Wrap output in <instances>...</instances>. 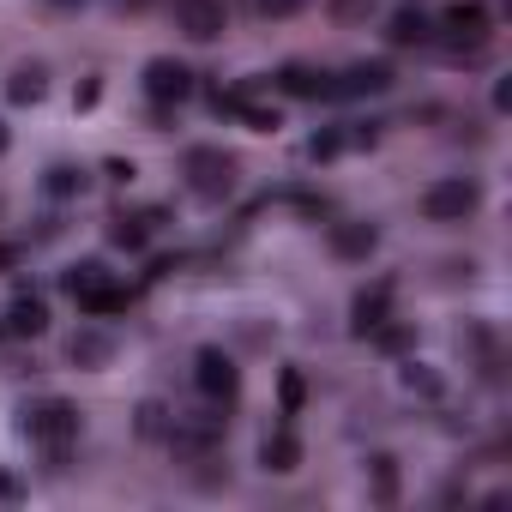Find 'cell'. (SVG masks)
<instances>
[{
  "label": "cell",
  "instance_id": "6da1fadb",
  "mask_svg": "<svg viewBox=\"0 0 512 512\" xmlns=\"http://www.w3.org/2000/svg\"><path fill=\"white\" fill-rule=\"evenodd\" d=\"M235 157L223 151V145H193L187 157H181V175H187V193L193 199H205V205H217V199H229L235 193Z\"/></svg>",
  "mask_w": 512,
  "mask_h": 512
},
{
  "label": "cell",
  "instance_id": "7a4b0ae2",
  "mask_svg": "<svg viewBox=\"0 0 512 512\" xmlns=\"http://www.w3.org/2000/svg\"><path fill=\"white\" fill-rule=\"evenodd\" d=\"M25 434H31V440L61 464V458L79 446V410H73L67 398H43L37 410H25Z\"/></svg>",
  "mask_w": 512,
  "mask_h": 512
},
{
  "label": "cell",
  "instance_id": "3957f363",
  "mask_svg": "<svg viewBox=\"0 0 512 512\" xmlns=\"http://www.w3.org/2000/svg\"><path fill=\"white\" fill-rule=\"evenodd\" d=\"M67 296H73L85 314H97V320H103V314H121V308L133 302L121 284H109V272H103L97 260H79V266L67 272Z\"/></svg>",
  "mask_w": 512,
  "mask_h": 512
},
{
  "label": "cell",
  "instance_id": "277c9868",
  "mask_svg": "<svg viewBox=\"0 0 512 512\" xmlns=\"http://www.w3.org/2000/svg\"><path fill=\"white\" fill-rule=\"evenodd\" d=\"M476 205H482V187H476L470 175H446V181H434V187L422 193V217H428V223H464Z\"/></svg>",
  "mask_w": 512,
  "mask_h": 512
},
{
  "label": "cell",
  "instance_id": "5b68a950",
  "mask_svg": "<svg viewBox=\"0 0 512 512\" xmlns=\"http://www.w3.org/2000/svg\"><path fill=\"white\" fill-rule=\"evenodd\" d=\"M175 31L187 43H217L229 31V7L223 0H175Z\"/></svg>",
  "mask_w": 512,
  "mask_h": 512
},
{
  "label": "cell",
  "instance_id": "8992f818",
  "mask_svg": "<svg viewBox=\"0 0 512 512\" xmlns=\"http://www.w3.org/2000/svg\"><path fill=\"white\" fill-rule=\"evenodd\" d=\"M193 386H199L211 404H235L241 374H235V362H229L223 350H199V356H193Z\"/></svg>",
  "mask_w": 512,
  "mask_h": 512
},
{
  "label": "cell",
  "instance_id": "52a82bcc",
  "mask_svg": "<svg viewBox=\"0 0 512 512\" xmlns=\"http://www.w3.org/2000/svg\"><path fill=\"white\" fill-rule=\"evenodd\" d=\"M440 37L458 43V49H482L488 43V7L482 0H452V7L440 13Z\"/></svg>",
  "mask_w": 512,
  "mask_h": 512
},
{
  "label": "cell",
  "instance_id": "ba28073f",
  "mask_svg": "<svg viewBox=\"0 0 512 512\" xmlns=\"http://www.w3.org/2000/svg\"><path fill=\"white\" fill-rule=\"evenodd\" d=\"M145 97H151V103H187V97H193V73H187L181 61L157 55V61L145 67Z\"/></svg>",
  "mask_w": 512,
  "mask_h": 512
},
{
  "label": "cell",
  "instance_id": "9c48e42d",
  "mask_svg": "<svg viewBox=\"0 0 512 512\" xmlns=\"http://www.w3.org/2000/svg\"><path fill=\"white\" fill-rule=\"evenodd\" d=\"M392 290H398L392 278H374L368 290H356V302H350V326H356V338H368V332L392 314Z\"/></svg>",
  "mask_w": 512,
  "mask_h": 512
},
{
  "label": "cell",
  "instance_id": "30bf717a",
  "mask_svg": "<svg viewBox=\"0 0 512 512\" xmlns=\"http://www.w3.org/2000/svg\"><path fill=\"white\" fill-rule=\"evenodd\" d=\"M392 91V67L386 61H356L344 79H332V97H380Z\"/></svg>",
  "mask_w": 512,
  "mask_h": 512
},
{
  "label": "cell",
  "instance_id": "8fae6325",
  "mask_svg": "<svg viewBox=\"0 0 512 512\" xmlns=\"http://www.w3.org/2000/svg\"><path fill=\"white\" fill-rule=\"evenodd\" d=\"M278 91L284 97H302V103H314V97H332V73H320V67H284L278 73Z\"/></svg>",
  "mask_w": 512,
  "mask_h": 512
},
{
  "label": "cell",
  "instance_id": "7c38bea8",
  "mask_svg": "<svg viewBox=\"0 0 512 512\" xmlns=\"http://www.w3.org/2000/svg\"><path fill=\"white\" fill-rule=\"evenodd\" d=\"M260 464H266L272 476H290V470L302 464V440H296L290 428H272V434L260 440Z\"/></svg>",
  "mask_w": 512,
  "mask_h": 512
},
{
  "label": "cell",
  "instance_id": "4fadbf2b",
  "mask_svg": "<svg viewBox=\"0 0 512 512\" xmlns=\"http://www.w3.org/2000/svg\"><path fill=\"white\" fill-rule=\"evenodd\" d=\"M374 247H380L374 223H332V253H338V260H368Z\"/></svg>",
  "mask_w": 512,
  "mask_h": 512
},
{
  "label": "cell",
  "instance_id": "5bb4252c",
  "mask_svg": "<svg viewBox=\"0 0 512 512\" xmlns=\"http://www.w3.org/2000/svg\"><path fill=\"white\" fill-rule=\"evenodd\" d=\"M7 332H13V338H43V332H49V302H43V296H19V302L7 308Z\"/></svg>",
  "mask_w": 512,
  "mask_h": 512
},
{
  "label": "cell",
  "instance_id": "9a60e30c",
  "mask_svg": "<svg viewBox=\"0 0 512 512\" xmlns=\"http://www.w3.org/2000/svg\"><path fill=\"white\" fill-rule=\"evenodd\" d=\"M428 37H434V25H428V19H422L416 7L392 13V25H386V43H392V49H422Z\"/></svg>",
  "mask_w": 512,
  "mask_h": 512
},
{
  "label": "cell",
  "instance_id": "2e32d148",
  "mask_svg": "<svg viewBox=\"0 0 512 512\" xmlns=\"http://www.w3.org/2000/svg\"><path fill=\"white\" fill-rule=\"evenodd\" d=\"M67 356H73L79 368H103V362L115 356V338H109V332H97V326H85V332H73Z\"/></svg>",
  "mask_w": 512,
  "mask_h": 512
},
{
  "label": "cell",
  "instance_id": "e0dca14e",
  "mask_svg": "<svg viewBox=\"0 0 512 512\" xmlns=\"http://www.w3.org/2000/svg\"><path fill=\"white\" fill-rule=\"evenodd\" d=\"M43 91H49L43 67H13L7 73V103H43Z\"/></svg>",
  "mask_w": 512,
  "mask_h": 512
},
{
  "label": "cell",
  "instance_id": "ac0fdd59",
  "mask_svg": "<svg viewBox=\"0 0 512 512\" xmlns=\"http://www.w3.org/2000/svg\"><path fill=\"white\" fill-rule=\"evenodd\" d=\"M368 338H374V350H386V356H404V350L416 344V332H410V326H398L392 314H386V320H380V326H374Z\"/></svg>",
  "mask_w": 512,
  "mask_h": 512
},
{
  "label": "cell",
  "instance_id": "d6986e66",
  "mask_svg": "<svg viewBox=\"0 0 512 512\" xmlns=\"http://www.w3.org/2000/svg\"><path fill=\"white\" fill-rule=\"evenodd\" d=\"M79 187H85V169H73V163H55V169L43 175V193H49V199H73Z\"/></svg>",
  "mask_w": 512,
  "mask_h": 512
},
{
  "label": "cell",
  "instance_id": "ffe728a7",
  "mask_svg": "<svg viewBox=\"0 0 512 512\" xmlns=\"http://www.w3.org/2000/svg\"><path fill=\"white\" fill-rule=\"evenodd\" d=\"M398 380H404V392H416V398H440V374H434V368H422V362H404V368H398Z\"/></svg>",
  "mask_w": 512,
  "mask_h": 512
},
{
  "label": "cell",
  "instance_id": "44dd1931",
  "mask_svg": "<svg viewBox=\"0 0 512 512\" xmlns=\"http://www.w3.org/2000/svg\"><path fill=\"white\" fill-rule=\"evenodd\" d=\"M139 434H145V440H169V410H163L157 398L139 404Z\"/></svg>",
  "mask_w": 512,
  "mask_h": 512
},
{
  "label": "cell",
  "instance_id": "7402d4cb",
  "mask_svg": "<svg viewBox=\"0 0 512 512\" xmlns=\"http://www.w3.org/2000/svg\"><path fill=\"white\" fill-rule=\"evenodd\" d=\"M368 476H374V500H398V470H392V458L380 452V458H368Z\"/></svg>",
  "mask_w": 512,
  "mask_h": 512
},
{
  "label": "cell",
  "instance_id": "603a6c76",
  "mask_svg": "<svg viewBox=\"0 0 512 512\" xmlns=\"http://www.w3.org/2000/svg\"><path fill=\"white\" fill-rule=\"evenodd\" d=\"M278 398H284V416H296V410L308 404V386H302V374H296V368H284V374H278Z\"/></svg>",
  "mask_w": 512,
  "mask_h": 512
},
{
  "label": "cell",
  "instance_id": "cb8c5ba5",
  "mask_svg": "<svg viewBox=\"0 0 512 512\" xmlns=\"http://www.w3.org/2000/svg\"><path fill=\"white\" fill-rule=\"evenodd\" d=\"M338 151H344V133H338V127H326V133L308 139V157H314V163H332Z\"/></svg>",
  "mask_w": 512,
  "mask_h": 512
},
{
  "label": "cell",
  "instance_id": "d4e9b609",
  "mask_svg": "<svg viewBox=\"0 0 512 512\" xmlns=\"http://www.w3.org/2000/svg\"><path fill=\"white\" fill-rule=\"evenodd\" d=\"M253 7H260L266 19H296V13L308 7V0H253Z\"/></svg>",
  "mask_w": 512,
  "mask_h": 512
},
{
  "label": "cell",
  "instance_id": "484cf974",
  "mask_svg": "<svg viewBox=\"0 0 512 512\" xmlns=\"http://www.w3.org/2000/svg\"><path fill=\"white\" fill-rule=\"evenodd\" d=\"M368 7H374V0H332L338 19H368Z\"/></svg>",
  "mask_w": 512,
  "mask_h": 512
},
{
  "label": "cell",
  "instance_id": "4316f807",
  "mask_svg": "<svg viewBox=\"0 0 512 512\" xmlns=\"http://www.w3.org/2000/svg\"><path fill=\"white\" fill-rule=\"evenodd\" d=\"M97 97H103V85H97V79H85V85H79V97H73V103H79V109H97Z\"/></svg>",
  "mask_w": 512,
  "mask_h": 512
},
{
  "label": "cell",
  "instance_id": "83f0119b",
  "mask_svg": "<svg viewBox=\"0 0 512 512\" xmlns=\"http://www.w3.org/2000/svg\"><path fill=\"white\" fill-rule=\"evenodd\" d=\"M13 494H19V482H13V476H0V500H13Z\"/></svg>",
  "mask_w": 512,
  "mask_h": 512
},
{
  "label": "cell",
  "instance_id": "f1b7e54d",
  "mask_svg": "<svg viewBox=\"0 0 512 512\" xmlns=\"http://www.w3.org/2000/svg\"><path fill=\"white\" fill-rule=\"evenodd\" d=\"M0 151H7V121H0Z\"/></svg>",
  "mask_w": 512,
  "mask_h": 512
},
{
  "label": "cell",
  "instance_id": "f546056e",
  "mask_svg": "<svg viewBox=\"0 0 512 512\" xmlns=\"http://www.w3.org/2000/svg\"><path fill=\"white\" fill-rule=\"evenodd\" d=\"M127 7H151V0H127Z\"/></svg>",
  "mask_w": 512,
  "mask_h": 512
}]
</instances>
